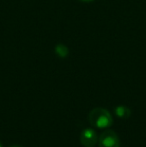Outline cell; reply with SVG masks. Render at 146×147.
Wrapping results in <instances>:
<instances>
[{"instance_id":"1","label":"cell","mask_w":146,"mask_h":147,"mask_svg":"<svg viewBox=\"0 0 146 147\" xmlns=\"http://www.w3.org/2000/svg\"><path fill=\"white\" fill-rule=\"evenodd\" d=\"M88 121L92 126L99 129L110 127L113 124V117L107 109L97 107L92 109L88 114Z\"/></svg>"},{"instance_id":"2","label":"cell","mask_w":146,"mask_h":147,"mask_svg":"<svg viewBox=\"0 0 146 147\" xmlns=\"http://www.w3.org/2000/svg\"><path fill=\"white\" fill-rule=\"evenodd\" d=\"M99 147H120V139L113 130H105L98 138Z\"/></svg>"},{"instance_id":"3","label":"cell","mask_w":146,"mask_h":147,"mask_svg":"<svg viewBox=\"0 0 146 147\" xmlns=\"http://www.w3.org/2000/svg\"><path fill=\"white\" fill-rule=\"evenodd\" d=\"M80 143L84 147H95L98 142V137L93 129H84L80 134Z\"/></svg>"},{"instance_id":"4","label":"cell","mask_w":146,"mask_h":147,"mask_svg":"<svg viewBox=\"0 0 146 147\" xmlns=\"http://www.w3.org/2000/svg\"><path fill=\"white\" fill-rule=\"evenodd\" d=\"M54 52L59 58H66L69 55V49L63 43H58V44L55 46L54 48Z\"/></svg>"},{"instance_id":"5","label":"cell","mask_w":146,"mask_h":147,"mask_svg":"<svg viewBox=\"0 0 146 147\" xmlns=\"http://www.w3.org/2000/svg\"><path fill=\"white\" fill-rule=\"evenodd\" d=\"M115 114L117 115L119 118H123V119H126L130 116L131 112L130 109L128 107L124 106V105H119L115 108Z\"/></svg>"},{"instance_id":"6","label":"cell","mask_w":146,"mask_h":147,"mask_svg":"<svg viewBox=\"0 0 146 147\" xmlns=\"http://www.w3.org/2000/svg\"><path fill=\"white\" fill-rule=\"evenodd\" d=\"M81 2H85V3H90V2H93L94 0H79Z\"/></svg>"},{"instance_id":"7","label":"cell","mask_w":146,"mask_h":147,"mask_svg":"<svg viewBox=\"0 0 146 147\" xmlns=\"http://www.w3.org/2000/svg\"><path fill=\"white\" fill-rule=\"evenodd\" d=\"M9 147H23V146L19 145V144H15V145H11V146H9Z\"/></svg>"},{"instance_id":"8","label":"cell","mask_w":146,"mask_h":147,"mask_svg":"<svg viewBox=\"0 0 146 147\" xmlns=\"http://www.w3.org/2000/svg\"><path fill=\"white\" fill-rule=\"evenodd\" d=\"M0 147H3V145H2V143H1V141H0Z\"/></svg>"}]
</instances>
